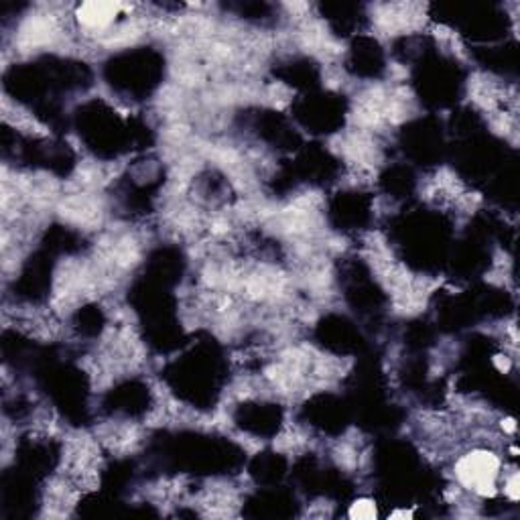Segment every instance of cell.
<instances>
[{"label": "cell", "instance_id": "6da1fadb", "mask_svg": "<svg viewBox=\"0 0 520 520\" xmlns=\"http://www.w3.org/2000/svg\"><path fill=\"white\" fill-rule=\"evenodd\" d=\"M350 519L354 520H370L378 517V502L374 498L368 496H360L355 498L354 502L348 506V512H346Z\"/></svg>", "mask_w": 520, "mask_h": 520}]
</instances>
